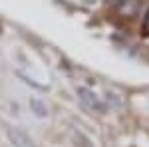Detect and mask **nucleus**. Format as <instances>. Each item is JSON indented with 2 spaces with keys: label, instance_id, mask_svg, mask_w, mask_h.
<instances>
[{
  "label": "nucleus",
  "instance_id": "20e7f679",
  "mask_svg": "<svg viewBox=\"0 0 149 147\" xmlns=\"http://www.w3.org/2000/svg\"><path fill=\"white\" fill-rule=\"evenodd\" d=\"M143 36H149V10L145 12V18H143Z\"/></svg>",
  "mask_w": 149,
  "mask_h": 147
},
{
  "label": "nucleus",
  "instance_id": "f03ea898",
  "mask_svg": "<svg viewBox=\"0 0 149 147\" xmlns=\"http://www.w3.org/2000/svg\"><path fill=\"white\" fill-rule=\"evenodd\" d=\"M78 95H80L81 103H84L86 107H90V109H102V102L97 100V95H95L92 90L80 88V90H78Z\"/></svg>",
  "mask_w": 149,
  "mask_h": 147
},
{
  "label": "nucleus",
  "instance_id": "f257e3e1",
  "mask_svg": "<svg viewBox=\"0 0 149 147\" xmlns=\"http://www.w3.org/2000/svg\"><path fill=\"white\" fill-rule=\"evenodd\" d=\"M6 135L10 139L12 147H36L34 141L30 139V135L24 133L22 129H18V127H6Z\"/></svg>",
  "mask_w": 149,
  "mask_h": 147
},
{
  "label": "nucleus",
  "instance_id": "7ed1b4c3",
  "mask_svg": "<svg viewBox=\"0 0 149 147\" xmlns=\"http://www.w3.org/2000/svg\"><path fill=\"white\" fill-rule=\"evenodd\" d=\"M30 107L34 109V113L38 115V117H46V115H48L46 105H44L42 102H38V100H30Z\"/></svg>",
  "mask_w": 149,
  "mask_h": 147
}]
</instances>
